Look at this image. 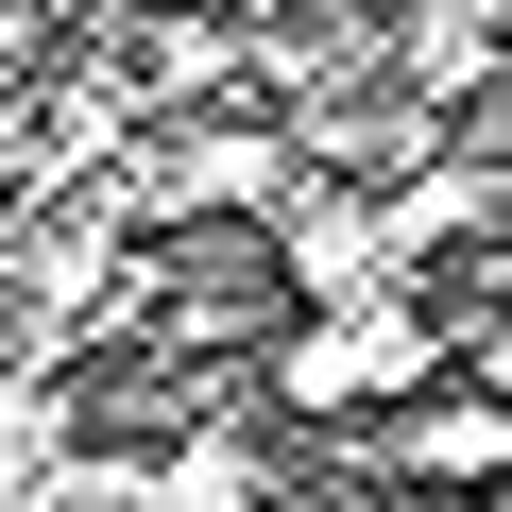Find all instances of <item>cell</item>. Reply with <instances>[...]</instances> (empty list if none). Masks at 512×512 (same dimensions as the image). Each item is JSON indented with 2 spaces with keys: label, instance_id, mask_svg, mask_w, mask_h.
Instances as JSON below:
<instances>
[{
  "label": "cell",
  "instance_id": "6da1fadb",
  "mask_svg": "<svg viewBox=\"0 0 512 512\" xmlns=\"http://www.w3.org/2000/svg\"><path fill=\"white\" fill-rule=\"evenodd\" d=\"M393 376H427V325H410V308H342V325H308V342H291V393H308V410L393 393Z\"/></svg>",
  "mask_w": 512,
  "mask_h": 512
}]
</instances>
